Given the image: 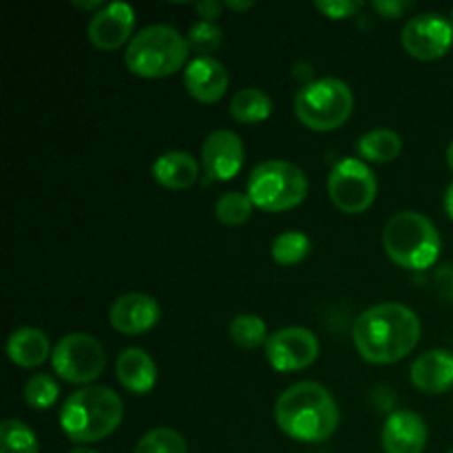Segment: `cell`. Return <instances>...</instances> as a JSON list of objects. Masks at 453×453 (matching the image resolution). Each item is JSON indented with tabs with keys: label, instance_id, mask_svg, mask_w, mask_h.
Instances as JSON below:
<instances>
[{
	"label": "cell",
	"instance_id": "obj_1",
	"mask_svg": "<svg viewBox=\"0 0 453 453\" xmlns=\"http://www.w3.org/2000/svg\"><path fill=\"white\" fill-rule=\"evenodd\" d=\"M420 319L403 303H379L354 321L357 352L372 365H392L414 352L420 341Z\"/></svg>",
	"mask_w": 453,
	"mask_h": 453
},
{
	"label": "cell",
	"instance_id": "obj_2",
	"mask_svg": "<svg viewBox=\"0 0 453 453\" xmlns=\"http://www.w3.org/2000/svg\"><path fill=\"white\" fill-rule=\"evenodd\" d=\"M274 420L292 441L323 442L339 429L341 411L334 396L323 385L301 380L277 398Z\"/></svg>",
	"mask_w": 453,
	"mask_h": 453
},
{
	"label": "cell",
	"instance_id": "obj_3",
	"mask_svg": "<svg viewBox=\"0 0 453 453\" xmlns=\"http://www.w3.org/2000/svg\"><path fill=\"white\" fill-rule=\"evenodd\" d=\"M124 418L122 398L111 388L88 385L65 401L60 410V427L71 442L80 447L104 441Z\"/></svg>",
	"mask_w": 453,
	"mask_h": 453
},
{
	"label": "cell",
	"instance_id": "obj_4",
	"mask_svg": "<svg viewBox=\"0 0 453 453\" xmlns=\"http://www.w3.org/2000/svg\"><path fill=\"white\" fill-rule=\"evenodd\" d=\"M188 40L175 27L149 25L133 35L124 62L137 78L162 80L177 73L188 62Z\"/></svg>",
	"mask_w": 453,
	"mask_h": 453
},
{
	"label": "cell",
	"instance_id": "obj_5",
	"mask_svg": "<svg viewBox=\"0 0 453 453\" xmlns=\"http://www.w3.org/2000/svg\"><path fill=\"white\" fill-rule=\"evenodd\" d=\"M383 248L398 268L427 270L441 257L442 242L432 219L416 211H403L385 224Z\"/></svg>",
	"mask_w": 453,
	"mask_h": 453
},
{
	"label": "cell",
	"instance_id": "obj_6",
	"mask_svg": "<svg viewBox=\"0 0 453 453\" xmlns=\"http://www.w3.org/2000/svg\"><path fill=\"white\" fill-rule=\"evenodd\" d=\"M354 113V93L339 78L305 82L295 96V115L305 128L319 133L336 131Z\"/></svg>",
	"mask_w": 453,
	"mask_h": 453
},
{
	"label": "cell",
	"instance_id": "obj_7",
	"mask_svg": "<svg viewBox=\"0 0 453 453\" xmlns=\"http://www.w3.org/2000/svg\"><path fill=\"white\" fill-rule=\"evenodd\" d=\"M248 197L259 211H290L308 197V177L296 164L268 159L252 168L248 177Z\"/></svg>",
	"mask_w": 453,
	"mask_h": 453
},
{
	"label": "cell",
	"instance_id": "obj_8",
	"mask_svg": "<svg viewBox=\"0 0 453 453\" xmlns=\"http://www.w3.org/2000/svg\"><path fill=\"white\" fill-rule=\"evenodd\" d=\"M106 365V354L100 341L87 332H71L53 345L51 367L62 380L87 385L100 379Z\"/></svg>",
	"mask_w": 453,
	"mask_h": 453
},
{
	"label": "cell",
	"instance_id": "obj_9",
	"mask_svg": "<svg viewBox=\"0 0 453 453\" xmlns=\"http://www.w3.org/2000/svg\"><path fill=\"white\" fill-rule=\"evenodd\" d=\"M379 181L363 159L343 157L332 166L327 177L330 202L345 215H361L374 203Z\"/></svg>",
	"mask_w": 453,
	"mask_h": 453
},
{
	"label": "cell",
	"instance_id": "obj_10",
	"mask_svg": "<svg viewBox=\"0 0 453 453\" xmlns=\"http://www.w3.org/2000/svg\"><path fill=\"white\" fill-rule=\"evenodd\" d=\"M401 44L416 60H438L453 47V22L441 13H418L403 27Z\"/></svg>",
	"mask_w": 453,
	"mask_h": 453
},
{
	"label": "cell",
	"instance_id": "obj_11",
	"mask_svg": "<svg viewBox=\"0 0 453 453\" xmlns=\"http://www.w3.org/2000/svg\"><path fill=\"white\" fill-rule=\"evenodd\" d=\"M321 345L308 327L290 326L273 332L265 341V358L277 372H299L319 358Z\"/></svg>",
	"mask_w": 453,
	"mask_h": 453
},
{
	"label": "cell",
	"instance_id": "obj_12",
	"mask_svg": "<svg viewBox=\"0 0 453 453\" xmlns=\"http://www.w3.org/2000/svg\"><path fill=\"white\" fill-rule=\"evenodd\" d=\"M133 29H135V9L128 3H109L91 16L87 38L100 51H115L127 40L131 42Z\"/></svg>",
	"mask_w": 453,
	"mask_h": 453
},
{
	"label": "cell",
	"instance_id": "obj_13",
	"mask_svg": "<svg viewBox=\"0 0 453 453\" xmlns=\"http://www.w3.org/2000/svg\"><path fill=\"white\" fill-rule=\"evenodd\" d=\"M243 157H246L243 142L234 131L219 128L203 140L202 166L211 180L228 181L237 177L243 166Z\"/></svg>",
	"mask_w": 453,
	"mask_h": 453
},
{
	"label": "cell",
	"instance_id": "obj_14",
	"mask_svg": "<svg viewBox=\"0 0 453 453\" xmlns=\"http://www.w3.org/2000/svg\"><path fill=\"white\" fill-rule=\"evenodd\" d=\"M159 317H162L159 303L144 292H128L118 296L109 312L111 326L127 336L144 334L159 321Z\"/></svg>",
	"mask_w": 453,
	"mask_h": 453
},
{
	"label": "cell",
	"instance_id": "obj_15",
	"mask_svg": "<svg viewBox=\"0 0 453 453\" xmlns=\"http://www.w3.org/2000/svg\"><path fill=\"white\" fill-rule=\"evenodd\" d=\"M184 87L193 100L215 104L230 87V73L215 56H197L186 65Z\"/></svg>",
	"mask_w": 453,
	"mask_h": 453
},
{
	"label": "cell",
	"instance_id": "obj_16",
	"mask_svg": "<svg viewBox=\"0 0 453 453\" xmlns=\"http://www.w3.org/2000/svg\"><path fill=\"white\" fill-rule=\"evenodd\" d=\"M427 423L411 410H396L388 416L380 434L385 453H423L427 447Z\"/></svg>",
	"mask_w": 453,
	"mask_h": 453
},
{
	"label": "cell",
	"instance_id": "obj_17",
	"mask_svg": "<svg viewBox=\"0 0 453 453\" xmlns=\"http://www.w3.org/2000/svg\"><path fill=\"white\" fill-rule=\"evenodd\" d=\"M411 385L423 394H445L453 388V354L447 349H429L420 354L410 370Z\"/></svg>",
	"mask_w": 453,
	"mask_h": 453
},
{
	"label": "cell",
	"instance_id": "obj_18",
	"mask_svg": "<svg viewBox=\"0 0 453 453\" xmlns=\"http://www.w3.org/2000/svg\"><path fill=\"white\" fill-rule=\"evenodd\" d=\"M118 380L131 394H149L157 383V367L149 352L142 348H127L119 352L115 363Z\"/></svg>",
	"mask_w": 453,
	"mask_h": 453
},
{
	"label": "cell",
	"instance_id": "obj_19",
	"mask_svg": "<svg viewBox=\"0 0 453 453\" xmlns=\"http://www.w3.org/2000/svg\"><path fill=\"white\" fill-rule=\"evenodd\" d=\"M51 354V341L38 327H18L7 339L9 361L25 370L40 367Z\"/></svg>",
	"mask_w": 453,
	"mask_h": 453
},
{
	"label": "cell",
	"instance_id": "obj_20",
	"mask_svg": "<svg viewBox=\"0 0 453 453\" xmlns=\"http://www.w3.org/2000/svg\"><path fill=\"white\" fill-rule=\"evenodd\" d=\"M153 177L168 190H186L199 180V164L186 150H168L153 164Z\"/></svg>",
	"mask_w": 453,
	"mask_h": 453
},
{
	"label": "cell",
	"instance_id": "obj_21",
	"mask_svg": "<svg viewBox=\"0 0 453 453\" xmlns=\"http://www.w3.org/2000/svg\"><path fill=\"white\" fill-rule=\"evenodd\" d=\"M357 150L363 159L372 164H388L401 155L403 140L392 128H374L361 135L357 142Z\"/></svg>",
	"mask_w": 453,
	"mask_h": 453
},
{
	"label": "cell",
	"instance_id": "obj_22",
	"mask_svg": "<svg viewBox=\"0 0 453 453\" xmlns=\"http://www.w3.org/2000/svg\"><path fill=\"white\" fill-rule=\"evenodd\" d=\"M230 115L242 124H259L273 115V100L261 88H242L230 100Z\"/></svg>",
	"mask_w": 453,
	"mask_h": 453
},
{
	"label": "cell",
	"instance_id": "obj_23",
	"mask_svg": "<svg viewBox=\"0 0 453 453\" xmlns=\"http://www.w3.org/2000/svg\"><path fill=\"white\" fill-rule=\"evenodd\" d=\"M38 436L27 423L7 418L0 425V453H38Z\"/></svg>",
	"mask_w": 453,
	"mask_h": 453
},
{
	"label": "cell",
	"instance_id": "obj_24",
	"mask_svg": "<svg viewBox=\"0 0 453 453\" xmlns=\"http://www.w3.org/2000/svg\"><path fill=\"white\" fill-rule=\"evenodd\" d=\"M228 334L239 348L243 349H255L259 345H264L268 341V326L261 317L257 314H237V317L230 321Z\"/></svg>",
	"mask_w": 453,
	"mask_h": 453
},
{
	"label": "cell",
	"instance_id": "obj_25",
	"mask_svg": "<svg viewBox=\"0 0 453 453\" xmlns=\"http://www.w3.org/2000/svg\"><path fill=\"white\" fill-rule=\"evenodd\" d=\"M270 252L279 265H296L310 255V239L299 230H288L274 239Z\"/></svg>",
	"mask_w": 453,
	"mask_h": 453
},
{
	"label": "cell",
	"instance_id": "obj_26",
	"mask_svg": "<svg viewBox=\"0 0 453 453\" xmlns=\"http://www.w3.org/2000/svg\"><path fill=\"white\" fill-rule=\"evenodd\" d=\"M25 403L31 407V410L47 411L56 405L58 396H60V385L53 380L51 374H44V372H38V374L31 376L25 385Z\"/></svg>",
	"mask_w": 453,
	"mask_h": 453
},
{
	"label": "cell",
	"instance_id": "obj_27",
	"mask_svg": "<svg viewBox=\"0 0 453 453\" xmlns=\"http://www.w3.org/2000/svg\"><path fill=\"white\" fill-rule=\"evenodd\" d=\"M252 208L255 203L250 202V197L243 193H224L215 203V217L224 226H242L246 224L252 217Z\"/></svg>",
	"mask_w": 453,
	"mask_h": 453
},
{
	"label": "cell",
	"instance_id": "obj_28",
	"mask_svg": "<svg viewBox=\"0 0 453 453\" xmlns=\"http://www.w3.org/2000/svg\"><path fill=\"white\" fill-rule=\"evenodd\" d=\"M135 453H188V447H186L184 436L175 429L157 427L140 438Z\"/></svg>",
	"mask_w": 453,
	"mask_h": 453
},
{
	"label": "cell",
	"instance_id": "obj_29",
	"mask_svg": "<svg viewBox=\"0 0 453 453\" xmlns=\"http://www.w3.org/2000/svg\"><path fill=\"white\" fill-rule=\"evenodd\" d=\"M186 40H188L190 51H195L197 56H212L224 42V31L215 22L199 20L190 27Z\"/></svg>",
	"mask_w": 453,
	"mask_h": 453
},
{
	"label": "cell",
	"instance_id": "obj_30",
	"mask_svg": "<svg viewBox=\"0 0 453 453\" xmlns=\"http://www.w3.org/2000/svg\"><path fill=\"white\" fill-rule=\"evenodd\" d=\"M365 4L361 0H319L314 3V9L330 20H345V18L357 16Z\"/></svg>",
	"mask_w": 453,
	"mask_h": 453
},
{
	"label": "cell",
	"instance_id": "obj_31",
	"mask_svg": "<svg viewBox=\"0 0 453 453\" xmlns=\"http://www.w3.org/2000/svg\"><path fill=\"white\" fill-rule=\"evenodd\" d=\"M372 9H374L376 13H380L383 18L396 20L403 13L410 12L411 3H407V0H376V3H372Z\"/></svg>",
	"mask_w": 453,
	"mask_h": 453
},
{
	"label": "cell",
	"instance_id": "obj_32",
	"mask_svg": "<svg viewBox=\"0 0 453 453\" xmlns=\"http://www.w3.org/2000/svg\"><path fill=\"white\" fill-rule=\"evenodd\" d=\"M434 283H436L441 296H445L447 301H453V268L451 265H442L434 274Z\"/></svg>",
	"mask_w": 453,
	"mask_h": 453
},
{
	"label": "cell",
	"instance_id": "obj_33",
	"mask_svg": "<svg viewBox=\"0 0 453 453\" xmlns=\"http://www.w3.org/2000/svg\"><path fill=\"white\" fill-rule=\"evenodd\" d=\"M193 9L203 22H215L224 12V4L217 3V0H202V3H195Z\"/></svg>",
	"mask_w": 453,
	"mask_h": 453
},
{
	"label": "cell",
	"instance_id": "obj_34",
	"mask_svg": "<svg viewBox=\"0 0 453 453\" xmlns=\"http://www.w3.org/2000/svg\"><path fill=\"white\" fill-rule=\"evenodd\" d=\"M224 7L233 9V12H248V9L255 7V3H248V0H246V3H237V0H226Z\"/></svg>",
	"mask_w": 453,
	"mask_h": 453
},
{
	"label": "cell",
	"instance_id": "obj_35",
	"mask_svg": "<svg viewBox=\"0 0 453 453\" xmlns=\"http://www.w3.org/2000/svg\"><path fill=\"white\" fill-rule=\"evenodd\" d=\"M445 212L449 215V219H453V181L447 186V193H445Z\"/></svg>",
	"mask_w": 453,
	"mask_h": 453
},
{
	"label": "cell",
	"instance_id": "obj_36",
	"mask_svg": "<svg viewBox=\"0 0 453 453\" xmlns=\"http://www.w3.org/2000/svg\"><path fill=\"white\" fill-rule=\"evenodd\" d=\"M73 4L78 9H97V12L104 7V3H100V0H93V3H73Z\"/></svg>",
	"mask_w": 453,
	"mask_h": 453
},
{
	"label": "cell",
	"instance_id": "obj_37",
	"mask_svg": "<svg viewBox=\"0 0 453 453\" xmlns=\"http://www.w3.org/2000/svg\"><path fill=\"white\" fill-rule=\"evenodd\" d=\"M447 166H449L453 171V140H451L449 149H447Z\"/></svg>",
	"mask_w": 453,
	"mask_h": 453
},
{
	"label": "cell",
	"instance_id": "obj_38",
	"mask_svg": "<svg viewBox=\"0 0 453 453\" xmlns=\"http://www.w3.org/2000/svg\"><path fill=\"white\" fill-rule=\"evenodd\" d=\"M71 453H100V451L91 449V447H75V449H71Z\"/></svg>",
	"mask_w": 453,
	"mask_h": 453
},
{
	"label": "cell",
	"instance_id": "obj_39",
	"mask_svg": "<svg viewBox=\"0 0 453 453\" xmlns=\"http://www.w3.org/2000/svg\"><path fill=\"white\" fill-rule=\"evenodd\" d=\"M451 22H453V7H451Z\"/></svg>",
	"mask_w": 453,
	"mask_h": 453
},
{
	"label": "cell",
	"instance_id": "obj_40",
	"mask_svg": "<svg viewBox=\"0 0 453 453\" xmlns=\"http://www.w3.org/2000/svg\"><path fill=\"white\" fill-rule=\"evenodd\" d=\"M449 453H453V449H451V451H449Z\"/></svg>",
	"mask_w": 453,
	"mask_h": 453
}]
</instances>
